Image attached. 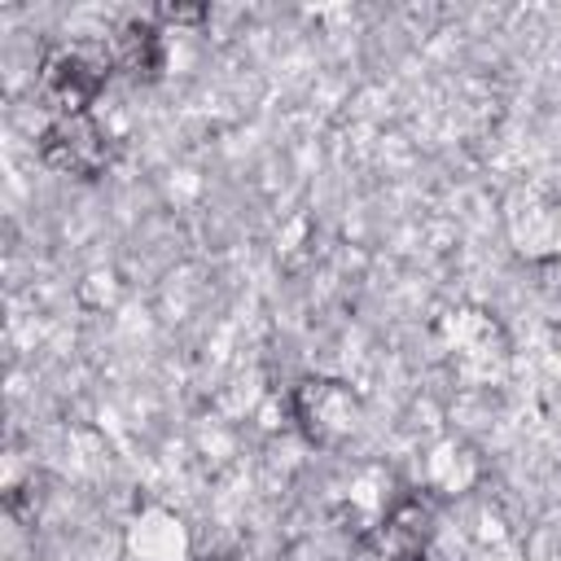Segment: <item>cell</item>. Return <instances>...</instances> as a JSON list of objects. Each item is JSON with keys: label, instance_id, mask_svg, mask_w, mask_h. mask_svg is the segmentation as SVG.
<instances>
[{"label": "cell", "instance_id": "3", "mask_svg": "<svg viewBox=\"0 0 561 561\" xmlns=\"http://www.w3.org/2000/svg\"><path fill=\"white\" fill-rule=\"evenodd\" d=\"M294 416L320 447H337L359 430V394L333 377H307L294 390Z\"/></svg>", "mask_w": 561, "mask_h": 561}, {"label": "cell", "instance_id": "8", "mask_svg": "<svg viewBox=\"0 0 561 561\" xmlns=\"http://www.w3.org/2000/svg\"><path fill=\"white\" fill-rule=\"evenodd\" d=\"M158 18H162V22H202L206 9H175V4H162Z\"/></svg>", "mask_w": 561, "mask_h": 561}, {"label": "cell", "instance_id": "4", "mask_svg": "<svg viewBox=\"0 0 561 561\" xmlns=\"http://www.w3.org/2000/svg\"><path fill=\"white\" fill-rule=\"evenodd\" d=\"M434 535V508L421 495H408L368 535H359V561H425Z\"/></svg>", "mask_w": 561, "mask_h": 561}, {"label": "cell", "instance_id": "5", "mask_svg": "<svg viewBox=\"0 0 561 561\" xmlns=\"http://www.w3.org/2000/svg\"><path fill=\"white\" fill-rule=\"evenodd\" d=\"M508 241L530 263H561V193H526L508 210Z\"/></svg>", "mask_w": 561, "mask_h": 561}, {"label": "cell", "instance_id": "1", "mask_svg": "<svg viewBox=\"0 0 561 561\" xmlns=\"http://www.w3.org/2000/svg\"><path fill=\"white\" fill-rule=\"evenodd\" d=\"M114 70V57L101 44H53L39 57V96L57 110V114H88V105L96 101V92L105 88Z\"/></svg>", "mask_w": 561, "mask_h": 561}, {"label": "cell", "instance_id": "2", "mask_svg": "<svg viewBox=\"0 0 561 561\" xmlns=\"http://www.w3.org/2000/svg\"><path fill=\"white\" fill-rule=\"evenodd\" d=\"M39 158H44V167H53L61 175L96 180L110 167L114 145H110L105 127L92 123V114H57L39 131Z\"/></svg>", "mask_w": 561, "mask_h": 561}, {"label": "cell", "instance_id": "6", "mask_svg": "<svg viewBox=\"0 0 561 561\" xmlns=\"http://www.w3.org/2000/svg\"><path fill=\"white\" fill-rule=\"evenodd\" d=\"M110 57H114V70H123L127 79L153 83V79L162 75V61H167L158 22H153V18H131V22H123L118 35H114V44H110Z\"/></svg>", "mask_w": 561, "mask_h": 561}, {"label": "cell", "instance_id": "7", "mask_svg": "<svg viewBox=\"0 0 561 561\" xmlns=\"http://www.w3.org/2000/svg\"><path fill=\"white\" fill-rule=\"evenodd\" d=\"M447 351L465 364V368H491V355L504 359V337H500V324L482 311H451L447 320Z\"/></svg>", "mask_w": 561, "mask_h": 561}]
</instances>
